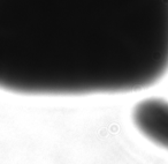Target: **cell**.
<instances>
[{
	"label": "cell",
	"instance_id": "cell-1",
	"mask_svg": "<svg viewBox=\"0 0 168 164\" xmlns=\"http://www.w3.org/2000/svg\"><path fill=\"white\" fill-rule=\"evenodd\" d=\"M168 73V0H0V90L89 96Z\"/></svg>",
	"mask_w": 168,
	"mask_h": 164
},
{
	"label": "cell",
	"instance_id": "cell-2",
	"mask_svg": "<svg viewBox=\"0 0 168 164\" xmlns=\"http://www.w3.org/2000/svg\"><path fill=\"white\" fill-rule=\"evenodd\" d=\"M138 133L154 146L168 151V101L161 97L141 99L131 110Z\"/></svg>",
	"mask_w": 168,
	"mask_h": 164
}]
</instances>
